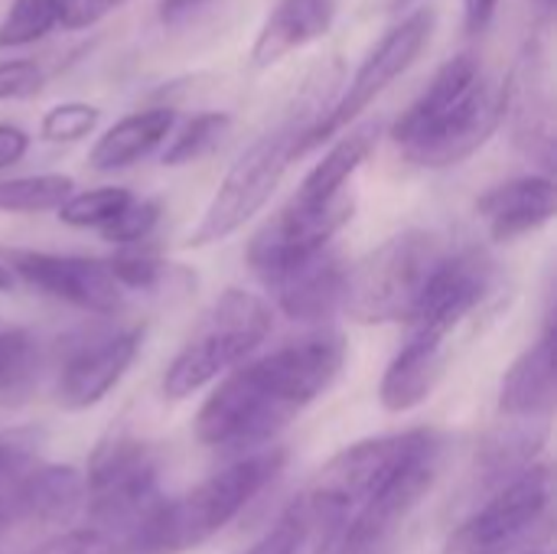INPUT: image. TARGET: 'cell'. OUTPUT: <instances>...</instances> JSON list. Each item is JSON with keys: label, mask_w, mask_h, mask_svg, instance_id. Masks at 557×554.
Returning <instances> with one entry per match:
<instances>
[{"label": "cell", "mask_w": 557, "mask_h": 554, "mask_svg": "<svg viewBox=\"0 0 557 554\" xmlns=\"http://www.w3.org/2000/svg\"><path fill=\"white\" fill-rule=\"evenodd\" d=\"M39 369V346L29 330L0 333V395L23 392Z\"/></svg>", "instance_id": "cell-30"}, {"label": "cell", "mask_w": 557, "mask_h": 554, "mask_svg": "<svg viewBox=\"0 0 557 554\" xmlns=\"http://www.w3.org/2000/svg\"><path fill=\"white\" fill-rule=\"evenodd\" d=\"M131 199H134V193L124 186H98V189L72 193L55 212L72 229H98L101 232Z\"/></svg>", "instance_id": "cell-28"}, {"label": "cell", "mask_w": 557, "mask_h": 554, "mask_svg": "<svg viewBox=\"0 0 557 554\" xmlns=\"http://www.w3.org/2000/svg\"><path fill=\"white\" fill-rule=\"evenodd\" d=\"M333 20L336 0H277L251 42V65L271 69L313 39H323L333 29Z\"/></svg>", "instance_id": "cell-21"}, {"label": "cell", "mask_w": 557, "mask_h": 554, "mask_svg": "<svg viewBox=\"0 0 557 554\" xmlns=\"http://www.w3.org/2000/svg\"><path fill=\"white\" fill-rule=\"evenodd\" d=\"M42 428H3L0 431V532L20 522V500L29 473L42 464Z\"/></svg>", "instance_id": "cell-24"}, {"label": "cell", "mask_w": 557, "mask_h": 554, "mask_svg": "<svg viewBox=\"0 0 557 554\" xmlns=\"http://www.w3.org/2000/svg\"><path fill=\"white\" fill-rule=\"evenodd\" d=\"M160 503V460L153 447L131 434L104 441L85 473L82 506L88 509V532L95 539L91 554L124 552Z\"/></svg>", "instance_id": "cell-6"}, {"label": "cell", "mask_w": 557, "mask_h": 554, "mask_svg": "<svg viewBox=\"0 0 557 554\" xmlns=\"http://www.w3.org/2000/svg\"><path fill=\"white\" fill-rule=\"evenodd\" d=\"M13 287V274L7 271V264L0 261V291H10Z\"/></svg>", "instance_id": "cell-42"}, {"label": "cell", "mask_w": 557, "mask_h": 554, "mask_svg": "<svg viewBox=\"0 0 557 554\" xmlns=\"http://www.w3.org/2000/svg\"><path fill=\"white\" fill-rule=\"evenodd\" d=\"M3 261L10 264V274H16L39 294L85 313L114 317L124 307V291L108 271V261L33 248H3Z\"/></svg>", "instance_id": "cell-14"}, {"label": "cell", "mask_w": 557, "mask_h": 554, "mask_svg": "<svg viewBox=\"0 0 557 554\" xmlns=\"http://www.w3.org/2000/svg\"><path fill=\"white\" fill-rule=\"evenodd\" d=\"M55 29V0H13L0 20V49H20Z\"/></svg>", "instance_id": "cell-29"}, {"label": "cell", "mask_w": 557, "mask_h": 554, "mask_svg": "<svg viewBox=\"0 0 557 554\" xmlns=\"http://www.w3.org/2000/svg\"><path fill=\"white\" fill-rule=\"evenodd\" d=\"M29 150V134L20 124H0V173L16 167Z\"/></svg>", "instance_id": "cell-38"}, {"label": "cell", "mask_w": 557, "mask_h": 554, "mask_svg": "<svg viewBox=\"0 0 557 554\" xmlns=\"http://www.w3.org/2000/svg\"><path fill=\"white\" fill-rule=\"evenodd\" d=\"M557 405L555 369V327L545 333L509 366L499 385V411L516 421H548Z\"/></svg>", "instance_id": "cell-19"}, {"label": "cell", "mask_w": 557, "mask_h": 554, "mask_svg": "<svg viewBox=\"0 0 557 554\" xmlns=\"http://www.w3.org/2000/svg\"><path fill=\"white\" fill-rule=\"evenodd\" d=\"M447 457L444 434L431 431L401 470L352 516L333 554H395L401 532L441 480Z\"/></svg>", "instance_id": "cell-11"}, {"label": "cell", "mask_w": 557, "mask_h": 554, "mask_svg": "<svg viewBox=\"0 0 557 554\" xmlns=\"http://www.w3.org/2000/svg\"><path fill=\"white\" fill-rule=\"evenodd\" d=\"M284 460L281 447H264L212 473L189 493L163 500L121 554H183L209 542L281 473Z\"/></svg>", "instance_id": "cell-4"}, {"label": "cell", "mask_w": 557, "mask_h": 554, "mask_svg": "<svg viewBox=\"0 0 557 554\" xmlns=\"http://www.w3.org/2000/svg\"><path fill=\"white\" fill-rule=\"evenodd\" d=\"M323 91H326V85H310L304 91V98L290 108V114H284L274 127L258 134L238 153V160L228 167L225 180L219 183L212 202L206 206L199 225L189 232V238H186L189 248H206V245L225 242L228 235H235L248 219H255L268 206V199L274 196L287 167L297 160V144L304 137V131L326 111V104H320Z\"/></svg>", "instance_id": "cell-5"}, {"label": "cell", "mask_w": 557, "mask_h": 554, "mask_svg": "<svg viewBox=\"0 0 557 554\" xmlns=\"http://www.w3.org/2000/svg\"><path fill=\"white\" fill-rule=\"evenodd\" d=\"M160 212L163 206L157 199H144V196H134L104 229H101V238H108L111 245H121V248H131V245H140L160 222Z\"/></svg>", "instance_id": "cell-33"}, {"label": "cell", "mask_w": 557, "mask_h": 554, "mask_svg": "<svg viewBox=\"0 0 557 554\" xmlns=\"http://www.w3.org/2000/svg\"><path fill=\"white\" fill-rule=\"evenodd\" d=\"M95 552V539L88 529H72L62 535H52L49 542H42L39 549H33L29 554H91Z\"/></svg>", "instance_id": "cell-37"}, {"label": "cell", "mask_w": 557, "mask_h": 554, "mask_svg": "<svg viewBox=\"0 0 557 554\" xmlns=\"http://www.w3.org/2000/svg\"><path fill=\"white\" fill-rule=\"evenodd\" d=\"M434 10L421 7L408 16H401L388 33H382V39L366 52V59L359 62L352 82L336 91V98L330 101V108L304 131L300 144H297V157L310 153L313 147L333 140L339 131L352 127L382 91H388L428 49L431 36H434Z\"/></svg>", "instance_id": "cell-9"}, {"label": "cell", "mask_w": 557, "mask_h": 554, "mask_svg": "<svg viewBox=\"0 0 557 554\" xmlns=\"http://www.w3.org/2000/svg\"><path fill=\"white\" fill-rule=\"evenodd\" d=\"M176 127V111L173 108H144L134 114H124L114 121L91 147L88 167L98 173H114L124 167H134L137 160L150 157L166 144V137Z\"/></svg>", "instance_id": "cell-22"}, {"label": "cell", "mask_w": 557, "mask_h": 554, "mask_svg": "<svg viewBox=\"0 0 557 554\" xmlns=\"http://www.w3.org/2000/svg\"><path fill=\"white\" fill-rule=\"evenodd\" d=\"M493 278L496 268L480 248H447L424 284V294L408 320V333L447 343V336L483 304Z\"/></svg>", "instance_id": "cell-16"}, {"label": "cell", "mask_w": 557, "mask_h": 554, "mask_svg": "<svg viewBox=\"0 0 557 554\" xmlns=\"http://www.w3.org/2000/svg\"><path fill=\"white\" fill-rule=\"evenodd\" d=\"M101 121V108L88 101H62L49 108L39 121V137L49 144H75L88 137Z\"/></svg>", "instance_id": "cell-31"}, {"label": "cell", "mask_w": 557, "mask_h": 554, "mask_svg": "<svg viewBox=\"0 0 557 554\" xmlns=\"http://www.w3.org/2000/svg\"><path fill=\"white\" fill-rule=\"evenodd\" d=\"M75 193L72 176L39 173L0 180V212H49L59 209Z\"/></svg>", "instance_id": "cell-27"}, {"label": "cell", "mask_w": 557, "mask_h": 554, "mask_svg": "<svg viewBox=\"0 0 557 554\" xmlns=\"http://www.w3.org/2000/svg\"><path fill=\"white\" fill-rule=\"evenodd\" d=\"M300 545H304L300 526H297V519L287 509L248 552L242 554H300Z\"/></svg>", "instance_id": "cell-36"}, {"label": "cell", "mask_w": 557, "mask_h": 554, "mask_svg": "<svg viewBox=\"0 0 557 554\" xmlns=\"http://www.w3.org/2000/svg\"><path fill=\"white\" fill-rule=\"evenodd\" d=\"M228 131H232V114H225V111H199V114L186 118L180 127H173L160 160L166 167L196 163V160L209 157L215 147H222Z\"/></svg>", "instance_id": "cell-25"}, {"label": "cell", "mask_w": 557, "mask_h": 554, "mask_svg": "<svg viewBox=\"0 0 557 554\" xmlns=\"http://www.w3.org/2000/svg\"><path fill=\"white\" fill-rule=\"evenodd\" d=\"M431 428L382 434L339 451L287 506L300 526V554H330L343 539L352 516L401 470V464L424 444Z\"/></svg>", "instance_id": "cell-3"}, {"label": "cell", "mask_w": 557, "mask_h": 554, "mask_svg": "<svg viewBox=\"0 0 557 554\" xmlns=\"http://www.w3.org/2000/svg\"><path fill=\"white\" fill-rule=\"evenodd\" d=\"M499 0H463V26L470 36H480L490 29L493 16H496Z\"/></svg>", "instance_id": "cell-39"}, {"label": "cell", "mask_w": 557, "mask_h": 554, "mask_svg": "<svg viewBox=\"0 0 557 554\" xmlns=\"http://www.w3.org/2000/svg\"><path fill=\"white\" fill-rule=\"evenodd\" d=\"M555 473L548 464H532L463 519L441 554H512L545 532L552 519Z\"/></svg>", "instance_id": "cell-10"}, {"label": "cell", "mask_w": 557, "mask_h": 554, "mask_svg": "<svg viewBox=\"0 0 557 554\" xmlns=\"http://www.w3.org/2000/svg\"><path fill=\"white\" fill-rule=\"evenodd\" d=\"M121 0H55V26L78 33L95 23H101Z\"/></svg>", "instance_id": "cell-35"}, {"label": "cell", "mask_w": 557, "mask_h": 554, "mask_svg": "<svg viewBox=\"0 0 557 554\" xmlns=\"http://www.w3.org/2000/svg\"><path fill=\"white\" fill-rule=\"evenodd\" d=\"M0 535H3V532H0Z\"/></svg>", "instance_id": "cell-44"}, {"label": "cell", "mask_w": 557, "mask_h": 554, "mask_svg": "<svg viewBox=\"0 0 557 554\" xmlns=\"http://www.w3.org/2000/svg\"><path fill=\"white\" fill-rule=\"evenodd\" d=\"M529 3H532V7H535V10H539L542 16H552V13H555L557 0H529Z\"/></svg>", "instance_id": "cell-41"}, {"label": "cell", "mask_w": 557, "mask_h": 554, "mask_svg": "<svg viewBox=\"0 0 557 554\" xmlns=\"http://www.w3.org/2000/svg\"><path fill=\"white\" fill-rule=\"evenodd\" d=\"M108 271L121 284V291H157L160 281L166 278V261H160L153 251L131 245L108 258Z\"/></svg>", "instance_id": "cell-32"}, {"label": "cell", "mask_w": 557, "mask_h": 554, "mask_svg": "<svg viewBox=\"0 0 557 554\" xmlns=\"http://www.w3.org/2000/svg\"><path fill=\"white\" fill-rule=\"evenodd\" d=\"M503 114V82H493L480 56L467 49L434 72L428 88L398 114L388 137L408 163L447 170L483 150Z\"/></svg>", "instance_id": "cell-2"}, {"label": "cell", "mask_w": 557, "mask_h": 554, "mask_svg": "<svg viewBox=\"0 0 557 554\" xmlns=\"http://www.w3.org/2000/svg\"><path fill=\"white\" fill-rule=\"evenodd\" d=\"M346 271H349V264L333 248H323L320 255L307 258L304 264H297L284 278H277L271 284V291L290 320L323 323L336 310H343Z\"/></svg>", "instance_id": "cell-18"}, {"label": "cell", "mask_w": 557, "mask_h": 554, "mask_svg": "<svg viewBox=\"0 0 557 554\" xmlns=\"http://www.w3.org/2000/svg\"><path fill=\"white\" fill-rule=\"evenodd\" d=\"M274 313L271 307L251 294L228 287L215 304L202 313L183 349L173 356L163 376L166 398H189L219 376L238 369L271 333Z\"/></svg>", "instance_id": "cell-7"}, {"label": "cell", "mask_w": 557, "mask_h": 554, "mask_svg": "<svg viewBox=\"0 0 557 554\" xmlns=\"http://www.w3.org/2000/svg\"><path fill=\"white\" fill-rule=\"evenodd\" d=\"M503 101L512 131V144L522 157L542 167L545 176L555 170V98H552V75L548 56L539 36H529L519 49L516 65L503 82Z\"/></svg>", "instance_id": "cell-13"}, {"label": "cell", "mask_w": 557, "mask_h": 554, "mask_svg": "<svg viewBox=\"0 0 557 554\" xmlns=\"http://www.w3.org/2000/svg\"><path fill=\"white\" fill-rule=\"evenodd\" d=\"M379 124L369 121V124H359L352 127L346 137H339L330 153L304 176V183L297 186L294 199L297 202H307V206H323V202H333L336 196L346 193L349 180L356 176V170L369 160V153L375 150L379 144Z\"/></svg>", "instance_id": "cell-23"}, {"label": "cell", "mask_w": 557, "mask_h": 554, "mask_svg": "<svg viewBox=\"0 0 557 554\" xmlns=\"http://www.w3.org/2000/svg\"><path fill=\"white\" fill-rule=\"evenodd\" d=\"M46 69L36 59L0 62V101H29L42 91Z\"/></svg>", "instance_id": "cell-34"}, {"label": "cell", "mask_w": 557, "mask_h": 554, "mask_svg": "<svg viewBox=\"0 0 557 554\" xmlns=\"http://www.w3.org/2000/svg\"><path fill=\"white\" fill-rule=\"evenodd\" d=\"M206 3H209V0H160V3H157V13H160L163 23H176V20L189 16L193 10H199V7H206Z\"/></svg>", "instance_id": "cell-40"}, {"label": "cell", "mask_w": 557, "mask_h": 554, "mask_svg": "<svg viewBox=\"0 0 557 554\" xmlns=\"http://www.w3.org/2000/svg\"><path fill=\"white\" fill-rule=\"evenodd\" d=\"M444 372H447V343L408 333L405 346L395 353V359L388 362L382 376V385H379L382 408L392 415L414 411L434 395Z\"/></svg>", "instance_id": "cell-20"}, {"label": "cell", "mask_w": 557, "mask_h": 554, "mask_svg": "<svg viewBox=\"0 0 557 554\" xmlns=\"http://www.w3.org/2000/svg\"><path fill=\"white\" fill-rule=\"evenodd\" d=\"M144 346V327L91 330L72 340L59 362L55 395L69 411L95 408L127 376Z\"/></svg>", "instance_id": "cell-15"}, {"label": "cell", "mask_w": 557, "mask_h": 554, "mask_svg": "<svg viewBox=\"0 0 557 554\" xmlns=\"http://www.w3.org/2000/svg\"><path fill=\"white\" fill-rule=\"evenodd\" d=\"M525 554H539V552H525Z\"/></svg>", "instance_id": "cell-43"}, {"label": "cell", "mask_w": 557, "mask_h": 554, "mask_svg": "<svg viewBox=\"0 0 557 554\" xmlns=\"http://www.w3.org/2000/svg\"><path fill=\"white\" fill-rule=\"evenodd\" d=\"M557 189L555 180L545 173H529L506 180L480 196L476 212L486 219L490 235L496 242H512L529 232L545 229L555 219Z\"/></svg>", "instance_id": "cell-17"}, {"label": "cell", "mask_w": 557, "mask_h": 554, "mask_svg": "<svg viewBox=\"0 0 557 554\" xmlns=\"http://www.w3.org/2000/svg\"><path fill=\"white\" fill-rule=\"evenodd\" d=\"M441 235L405 229L346 271L343 310L356 323H408L431 271L444 258Z\"/></svg>", "instance_id": "cell-8"}, {"label": "cell", "mask_w": 557, "mask_h": 554, "mask_svg": "<svg viewBox=\"0 0 557 554\" xmlns=\"http://www.w3.org/2000/svg\"><path fill=\"white\" fill-rule=\"evenodd\" d=\"M542 434L532 431H506V434H493L486 441V447L480 451V483L483 487H506L509 480H516L522 470L532 467L535 447H539Z\"/></svg>", "instance_id": "cell-26"}, {"label": "cell", "mask_w": 557, "mask_h": 554, "mask_svg": "<svg viewBox=\"0 0 557 554\" xmlns=\"http://www.w3.org/2000/svg\"><path fill=\"white\" fill-rule=\"evenodd\" d=\"M356 216V199L346 189L333 202L307 206L290 199L284 209H277L248 242V264L261 278L264 287H271L277 278H284L290 268L304 264L307 258L330 248L333 235Z\"/></svg>", "instance_id": "cell-12"}, {"label": "cell", "mask_w": 557, "mask_h": 554, "mask_svg": "<svg viewBox=\"0 0 557 554\" xmlns=\"http://www.w3.org/2000/svg\"><path fill=\"white\" fill-rule=\"evenodd\" d=\"M346 340L336 330H313L281 349L238 366L202 402L196 438L215 451H264L297 421L343 372Z\"/></svg>", "instance_id": "cell-1"}]
</instances>
